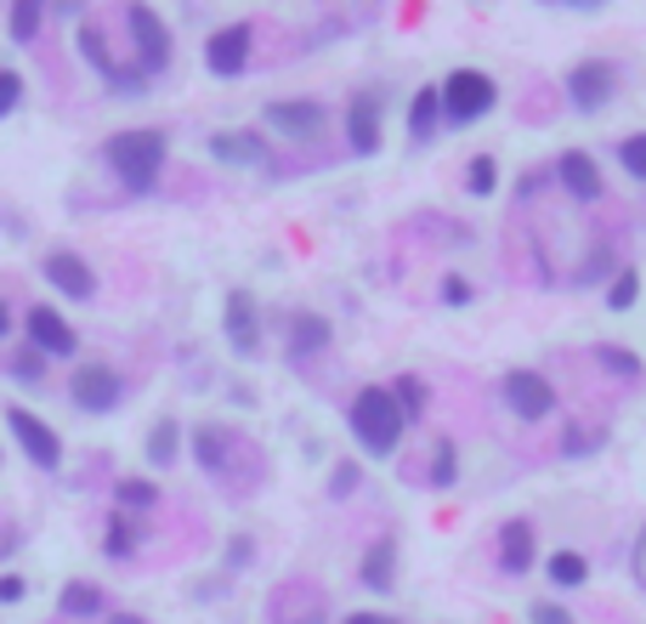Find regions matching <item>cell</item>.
I'll list each match as a JSON object with an SVG mask.
<instances>
[{"instance_id":"74e56055","label":"cell","mask_w":646,"mask_h":624,"mask_svg":"<svg viewBox=\"0 0 646 624\" xmlns=\"http://www.w3.org/2000/svg\"><path fill=\"white\" fill-rule=\"evenodd\" d=\"M12 375H18V381H46V358H41V352L12 358Z\"/></svg>"},{"instance_id":"484cf974","label":"cell","mask_w":646,"mask_h":624,"mask_svg":"<svg viewBox=\"0 0 646 624\" xmlns=\"http://www.w3.org/2000/svg\"><path fill=\"white\" fill-rule=\"evenodd\" d=\"M544 574H551V585H556V590H578V585L590 579V563H585L578 551H556L551 563H544Z\"/></svg>"},{"instance_id":"83f0119b","label":"cell","mask_w":646,"mask_h":624,"mask_svg":"<svg viewBox=\"0 0 646 624\" xmlns=\"http://www.w3.org/2000/svg\"><path fill=\"white\" fill-rule=\"evenodd\" d=\"M114 500H120L125 517H131V511H154V506H159V488H154V477H125V483L114 488Z\"/></svg>"},{"instance_id":"3957f363","label":"cell","mask_w":646,"mask_h":624,"mask_svg":"<svg viewBox=\"0 0 646 624\" xmlns=\"http://www.w3.org/2000/svg\"><path fill=\"white\" fill-rule=\"evenodd\" d=\"M437 97H442V120H449V125H471V120H483L499 103V86L483 69H454L449 80L437 86Z\"/></svg>"},{"instance_id":"8d00e7d4","label":"cell","mask_w":646,"mask_h":624,"mask_svg":"<svg viewBox=\"0 0 646 624\" xmlns=\"http://www.w3.org/2000/svg\"><path fill=\"white\" fill-rule=\"evenodd\" d=\"M18 103H23V75L18 69H0V120H7Z\"/></svg>"},{"instance_id":"5b68a950","label":"cell","mask_w":646,"mask_h":624,"mask_svg":"<svg viewBox=\"0 0 646 624\" xmlns=\"http://www.w3.org/2000/svg\"><path fill=\"white\" fill-rule=\"evenodd\" d=\"M125 23H131V46H136V69H143L148 80L154 75H165L170 69V29H165V18L154 12V7H136L125 12Z\"/></svg>"},{"instance_id":"60d3db41","label":"cell","mask_w":646,"mask_h":624,"mask_svg":"<svg viewBox=\"0 0 646 624\" xmlns=\"http://www.w3.org/2000/svg\"><path fill=\"white\" fill-rule=\"evenodd\" d=\"M601 268H607V245H596V250L585 256V268H578L573 279H578V284H590V279H601Z\"/></svg>"},{"instance_id":"cb8c5ba5","label":"cell","mask_w":646,"mask_h":624,"mask_svg":"<svg viewBox=\"0 0 646 624\" xmlns=\"http://www.w3.org/2000/svg\"><path fill=\"white\" fill-rule=\"evenodd\" d=\"M41 23H46V7L41 0H12V12H7V35L18 46H29L34 35H41Z\"/></svg>"},{"instance_id":"f35d334b","label":"cell","mask_w":646,"mask_h":624,"mask_svg":"<svg viewBox=\"0 0 646 624\" xmlns=\"http://www.w3.org/2000/svg\"><path fill=\"white\" fill-rule=\"evenodd\" d=\"M29 597V585H23V574H0V608H18Z\"/></svg>"},{"instance_id":"8992f818","label":"cell","mask_w":646,"mask_h":624,"mask_svg":"<svg viewBox=\"0 0 646 624\" xmlns=\"http://www.w3.org/2000/svg\"><path fill=\"white\" fill-rule=\"evenodd\" d=\"M68 392H75V404L86 415H114L120 398H125V375L109 370V364H80L75 381H68Z\"/></svg>"},{"instance_id":"f546056e","label":"cell","mask_w":646,"mask_h":624,"mask_svg":"<svg viewBox=\"0 0 646 624\" xmlns=\"http://www.w3.org/2000/svg\"><path fill=\"white\" fill-rule=\"evenodd\" d=\"M635 295H641V273H635V268L612 273V284H607V307H612V313H630Z\"/></svg>"},{"instance_id":"7402d4cb","label":"cell","mask_w":646,"mask_h":624,"mask_svg":"<svg viewBox=\"0 0 646 624\" xmlns=\"http://www.w3.org/2000/svg\"><path fill=\"white\" fill-rule=\"evenodd\" d=\"M499 563L510 574L533 568V529H528V522H505V529H499Z\"/></svg>"},{"instance_id":"d590c367","label":"cell","mask_w":646,"mask_h":624,"mask_svg":"<svg viewBox=\"0 0 646 624\" xmlns=\"http://www.w3.org/2000/svg\"><path fill=\"white\" fill-rule=\"evenodd\" d=\"M596 443H601V438H596V432H585V426H567V432H562V454H567V460H585Z\"/></svg>"},{"instance_id":"1f68e13d","label":"cell","mask_w":646,"mask_h":624,"mask_svg":"<svg viewBox=\"0 0 646 624\" xmlns=\"http://www.w3.org/2000/svg\"><path fill=\"white\" fill-rule=\"evenodd\" d=\"M454 477H460V449L442 438L437 443V460H431V488H454Z\"/></svg>"},{"instance_id":"ac0fdd59","label":"cell","mask_w":646,"mask_h":624,"mask_svg":"<svg viewBox=\"0 0 646 624\" xmlns=\"http://www.w3.org/2000/svg\"><path fill=\"white\" fill-rule=\"evenodd\" d=\"M358 579H363V590H392L397 585V540H374L358 563Z\"/></svg>"},{"instance_id":"8fae6325","label":"cell","mask_w":646,"mask_h":624,"mask_svg":"<svg viewBox=\"0 0 646 624\" xmlns=\"http://www.w3.org/2000/svg\"><path fill=\"white\" fill-rule=\"evenodd\" d=\"M612 86H619V75H612V63H601V57H585L567 75V97H573V109H585V114L612 103Z\"/></svg>"},{"instance_id":"ba28073f","label":"cell","mask_w":646,"mask_h":624,"mask_svg":"<svg viewBox=\"0 0 646 624\" xmlns=\"http://www.w3.org/2000/svg\"><path fill=\"white\" fill-rule=\"evenodd\" d=\"M23 330H29V347L41 352V358H75L80 352L75 324H68L57 307H29L23 313Z\"/></svg>"},{"instance_id":"e0dca14e","label":"cell","mask_w":646,"mask_h":624,"mask_svg":"<svg viewBox=\"0 0 646 624\" xmlns=\"http://www.w3.org/2000/svg\"><path fill=\"white\" fill-rule=\"evenodd\" d=\"M556 177H562V188L573 193V200H601V171H596V159L585 148H567L556 159Z\"/></svg>"},{"instance_id":"277c9868","label":"cell","mask_w":646,"mask_h":624,"mask_svg":"<svg viewBox=\"0 0 646 624\" xmlns=\"http://www.w3.org/2000/svg\"><path fill=\"white\" fill-rule=\"evenodd\" d=\"M75 46H80V57H86L91 69H97L102 80H109L120 97H143V91H148V75L136 69V63H120V57L109 52V41H102V29H97V23H80V41H75Z\"/></svg>"},{"instance_id":"6da1fadb","label":"cell","mask_w":646,"mask_h":624,"mask_svg":"<svg viewBox=\"0 0 646 624\" xmlns=\"http://www.w3.org/2000/svg\"><path fill=\"white\" fill-rule=\"evenodd\" d=\"M102 159H109L114 177L131 193H148L159 182V166H165V131H120V137H109Z\"/></svg>"},{"instance_id":"7bdbcfd3","label":"cell","mask_w":646,"mask_h":624,"mask_svg":"<svg viewBox=\"0 0 646 624\" xmlns=\"http://www.w3.org/2000/svg\"><path fill=\"white\" fill-rule=\"evenodd\" d=\"M340 624H397V619H386V613H347Z\"/></svg>"},{"instance_id":"4fadbf2b","label":"cell","mask_w":646,"mask_h":624,"mask_svg":"<svg viewBox=\"0 0 646 624\" xmlns=\"http://www.w3.org/2000/svg\"><path fill=\"white\" fill-rule=\"evenodd\" d=\"M222 330H227V347H233L238 358H250V352L261 347V318H256V295H250V290H233V295H227Z\"/></svg>"},{"instance_id":"f6af8a7d","label":"cell","mask_w":646,"mask_h":624,"mask_svg":"<svg viewBox=\"0 0 646 624\" xmlns=\"http://www.w3.org/2000/svg\"><path fill=\"white\" fill-rule=\"evenodd\" d=\"M109 624H148V619H143V613H114Z\"/></svg>"},{"instance_id":"f1b7e54d","label":"cell","mask_w":646,"mask_h":624,"mask_svg":"<svg viewBox=\"0 0 646 624\" xmlns=\"http://www.w3.org/2000/svg\"><path fill=\"white\" fill-rule=\"evenodd\" d=\"M136 545H143V534H136V522H131L125 511H114V517H109V534H102V551H109L114 563H120V556H131Z\"/></svg>"},{"instance_id":"30bf717a","label":"cell","mask_w":646,"mask_h":624,"mask_svg":"<svg viewBox=\"0 0 646 624\" xmlns=\"http://www.w3.org/2000/svg\"><path fill=\"white\" fill-rule=\"evenodd\" d=\"M250 23H227V29H216L211 41H204V69L211 75H222V80H233V75H245V63H250Z\"/></svg>"},{"instance_id":"d6986e66","label":"cell","mask_w":646,"mask_h":624,"mask_svg":"<svg viewBox=\"0 0 646 624\" xmlns=\"http://www.w3.org/2000/svg\"><path fill=\"white\" fill-rule=\"evenodd\" d=\"M227 449H233V432L227 426H216V420H204V426H193V454H199V466L204 472H227Z\"/></svg>"},{"instance_id":"d4e9b609","label":"cell","mask_w":646,"mask_h":624,"mask_svg":"<svg viewBox=\"0 0 646 624\" xmlns=\"http://www.w3.org/2000/svg\"><path fill=\"white\" fill-rule=\"evenodd\" d=\"M386 392H392V404L403 409V420H426V398H431V392H426L420 375H397Z\"/></svg>"},{"instance_id":"603a6c76","label":"cell","mask_w":646,"mask_h":624,"mask_svg":"<svg viewBox=\"0 0 646 624\" xmlns=\"http://www.w3.org/2000/svg\"><path fill=\"white\" fill-rule=\"evenodd\" d=\"M437 120H442V97H437V86H420L415 103H408V137L431 143L437 137Z\"/></svg>"},{"instance_id":"2e32d148","label":"cell","mask_w":646,"mask_h":624,"mask_svg":"<svg viewBox=\"0 0 646 624\" xmlns=\"http://www.w3.org/2000/svg\"><path fill=\"white\" fill-rule=\"evenodd\" d=\"M211 154L222 159V166H250V171H272V159H267V143L256 137V131H216V137H211Z\"/></svg>"},{"instance_id":"ee69618b","label":"cell","mask_w":646,"mask_h":624,"mask_svg":"<svg viewBox=\"0 0 646 624\" xmlns=\"http://www.w3.org/2000/svg\"><path fill=\"white\" fill-rule=\"evenodd\" d=\"M227 563L238 568V563H250V540H233V551H227Z\"/></svg>"},{"instance_id":"7a4b0ae2","label":"cell","mask_w":646,"mask_h":624,"mask_svg":"<svg viewBox=\"0 0 646 624\" xmlns=\"http://www.w3.org/2000/svg\"><path fill=\"white\" fill-rule=\"evenodd\" d=\"M347 420H352V432H358V443L369 454H397L403 426H408L386 386H363L358 398H352V409H347Z\"/></svg>"},{"instance_id":"44dd1931","label":"cell","mask_w":646,"mask_h":624,"mask_svg":"<svg viewBox=\"0 0 646 624\" xmlns=\"http://www.w3.org/2000/svg\"><path fill=\"white\" fill-rule=\"evenodd\" d=\"M177 460H182V426L177 415H159L148 426V466H177Z\"/></svg>"},{"instance_id":"ab89813d","label":"cell","mask_w":646,"mask_h":624,"mask_svg":"<svg viewBox=\"0 0 646 624\" xmlns=\"http://www.w3.org/2000/svg\"><path fill=\"white\" fill-rule=\"evenodd\" d=\"M442 302H449V307H465V302H471V284H465L460 273H449V279H442Z\"/></svg>"},{"instance_id":"9c48e42d","label":"cell","mask_w":646,"mask_h":624,"mask_svg":"<svg viewBox=\"0 0 646 624\" xmlns=\"http://www.w3.org/2000/svg\"><path fill=\"white\" fill-rule=\"evenodd\" d=\"M267 125L279 131V137H290V143H306V137H318V131L329 125V109L313 103V97H279V103H267Z\"/></svg>"},{"instance_id":"5bb4252c","label":"cell","mask_w":646,"mask_h":624,"mask_svg":"<svg viewBox=\"0 0 646 624\" xmlns=\"http://www.w3.org/2000/svg\"><path fill=\"white\" fill-rule=\"evenodd\" d=\"M46 284L63 290L68 302H91V295H97V273L86 268V256H75V250H52L46 256Z\"/></svg>"},{"instance_id":"836d02e7","label":"cell","mask_w":646,"mask_h":624,"mask_svg":"<svg viewBox=\"0 0 646 624\" xmlns=\"http://www.w3.org/2000/svg\"><path fill=\"white\" fill-rule=\"evenodd\" d=\"M358 483H363L358 460H340V466L329 472V495H335V500H347V495H358Z\"/></svg>"},{"instance_id":"e575fe53","label":"cell","mask_w":646,"mask_h":624,"mask_svg":"<svg viewBox=\"0 0 646 624\" xmlns=\"http://www.w3.org/2000/svg\"><path fill=\"white\" fill-rule=\"evenodd\" d=\"M619 159H624V171H630L635 182H646V131H641V137H624V143H619Z\"/></svg>"},{"instance_id":"4dcf8cb0","label":"cell","mask_w":646,"mask_h":624,"mask_svg":"<svg viewBox=\"0 0 646 624\" xmlns=\"http://www.w3.org/2000/svg\"><path fill=\"white\" fill-rule=\"evenodd\" d=\"M465 188L476 193V200H488V193L499 188V166H494V154H476V159H471V171H465Z\"/></svg>"},{"instance_id":"9a60e30c","label":"cell","mask_w":646,"mask_h":624,"mask_svg":"<svg viewBox=\"0 0 646 624\" xmlns=\"http://www.w3.org/2000/svg\"><path fill=\"white\" fill-rule=\"evenodd\" d=\"M381 91H352L347 103V137H352V154H374L381 148Z\"/></svg>"},{"instance_id":"7c38bea8","label":"cell","mask_w":646,"mask_h":624,"mask_svg":"<svg viewBox=\"0 0 646 624\" xmlns=\"http://www.w3.org/2000/svg\"><path fill=\"white\" fill-rule=\"evenodd\" d=\"M505 404L517 409L522 420H544V415L556 409V386L544 381L539 370H510L505 375Z\"/></svg>"},{"instance_id":"52a82bcc","label":"cell","mask_w":646,"mask_h":624,"mask_svg":"<svg viewBox=\"0 0 646 624\" xmlns=\"http://www.w3.org/2000/svg\"><path fill=\"white\" fill-rule=\"evenodd\" d=\"M7 426H12V438L23 443V454H29L41 472H57V466H63V438H57L34 409H18V404H12V409H7Z\"/></svg>"},{"instance_id":"b9f144b4","label":"cell","mask_w":646,"mask_h":624,"mask_svg":"<svg viewBox=\"0 0 646 624\" xmlns=\"http://www.w3.org/2000/svg\"><path fill=\"white\" fill-rule=\"evenodd\" d=\"M533 624H573V613H567L562 602H539V608H533Z\"/></svg>"},{"instance_id":"4316f807","label":"cell","mask_w":646,"mask_h":624,"mask_svg":"<svg viewBox=\"0 0 646 624\" xmlns=\"http://www.w3.org/2000/svg\"><path fill=\"white\" fill-rule=\"evenodd\" d=\"M68 619H91V613H102V590L91 585V579H75V585H63V602H57Z\"/></svg>"},{"instance_id":"ffe728a7","label":"cell","mask_w":646,"mask_h":624,"mask_svg":"<svg viewBox=\"0 0 646 624\" xmlns=\"http://www.w3.org/2000/svg\"><path fill=\"white\" fill-rule=\"evenodd\" d=\"M329 318H318V313H295L290 318V358H313V352H324L329 347Z\"/></svg>"},{"instance_id":"d6a6232c","label":"cell","mask_w":646,"mask_h":624,"mask_svg":"<svg viewBox=\"0 0 646 624\" xmlns=\"http://www.w3.org/2000/svg\"><path fill=\"white\" fill-rule=\"evenodd\" d=\"M596 358H601V364H607L612 375H630V381L641 375V358H635L630 347H596Z\"/></svg>"},{"instance_id":"bcb514c9","label":"cell","mask_w":646,"mask_h":624,"mask_svg":"<svg viewBox=\"0 0 646 624\" xmlns=\"http://www.w3.org/2000/svg\"><path fill=\"white\" fill-rule=\"evenodd\" d=\"M0 336H12V313H7V302H0Z\"/></svg>"}]
</instances>
